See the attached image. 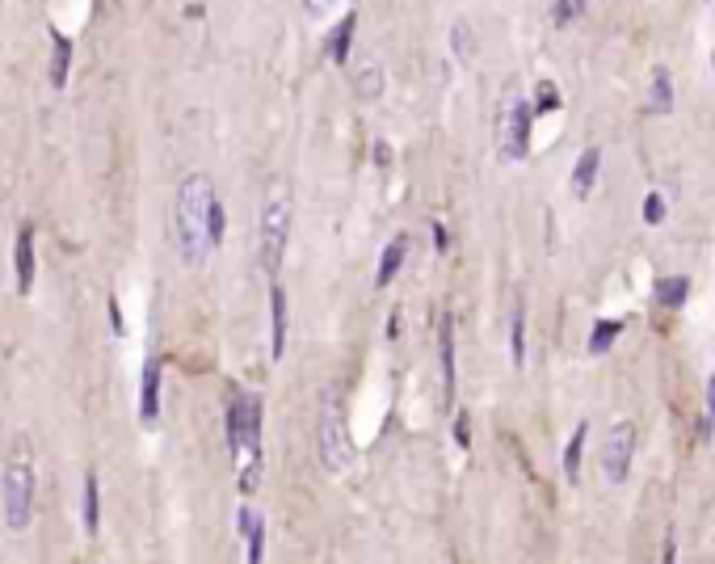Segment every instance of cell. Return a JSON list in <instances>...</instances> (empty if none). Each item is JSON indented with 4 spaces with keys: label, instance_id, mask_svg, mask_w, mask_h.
<instances>
[{
    "label": "cell",
    "instance_id": "obj_1",
    "mask_svg": "<svg viewBox=\"0 0 715 564\" xmlns=\"http://www.w3.org/2000/svg\"><path fill=\"white\" fill-rule=\"evenodd\" d=\"M215 181L207 173H190L177 186V207H173V236H177V253L186 266H202L215 253V232H211V215H215Z\"/></svg>",
    "mask_w": 715,
    "mask_h": 564
},
{
    "label": "cell",
    "instance_id": "obj_2",
    "mask_svg": "<svg viewBox=\"0 0 715 564\" xmlns=\"http://www.w3.org/2000/svg\"><path fill=\"white\" fill-rule=\"evenodd\" d=\"M228 451L244 493L261 485V396L236 392L228 405Z\"/></svg>",
    "mask_w": 715,
    "mask_h": 564
},
{
    "label": "cell",
    "instance_id": "obj_3",
    "mask_svg": "<svg viewBox=\"0 0 715 564\" xmlns=\"http://www.w3.org/2000/svg\"><path fill=\"white\" fill-rule=\"evenodd\" d=\"M291 190L274 181L265 190V203H261V274H274L282 270V257H286V240H291Z\"/></svg>",
    "mask_w": 715,
    "mask_h": 564
},
{
    "label": "cell",
    "instance_id": "obj_4",
    "mask_svg": "<svg viewBox=\"0 0 715 564\" xmlns=\"http://www.w3.org/2000/svg\"><path fill=\"white\" fill-rule=\"evenodd\" d=\"M26 438H17V451L5 463V476H0V493H5V527L9 531H26L34 522V463L30 451L22 447Z\"/></svg>",
    "mask_w": 715,
    "mask_h": 564
},
{
    "label": "cell",
    "instance_id": "obj_5",
    "mask_svg": "<svg viewBox=\"0 0 715 564\" xmlns=\"http://www.w3.org/2000/svg\"><path fill=\"white\" fill-rule=\"evenodd\" d=\"M320 463L324 472H345L354 463V442H350V430H345V417L333 392L324 396V409H320Z\"/></svg>",
    "mask_w": 715,
    "mask_h": 564
},
{
    "label": "cell",
    "instance_id": "obj_6",
    "mask_svg": "<svg viewBox=\"0 0 715 564\" xmlns=\"http://www.w3.org/2000/svg\"><path fill=\"white\" fill-rule=\"evenodd\" d=\"M636 426L631 421H619V426H610L606 442H602V476L610 485H623L631 476V459H636Z\"/></svg>",
    "mask_w": 715,
    "mask_h": 564
},
{
    "label": "cell",
    "instance_id": "obj_7",
    "mask_svg": "<svg viewBox=\"0 0 715 564\" xmlns=\"http://www.w3.org/2000/svg\"><path fill=\"white\" fill-rule=\"evenodd\" d=\"M530 114H535V106L522 102V97H509L505 131H501V156L505 160H526L530 156Z\"/></svg>",
    "mask_w": 715,
    "mask_h": 564
},
{
    "label": "cell",
    "instance_id": "obj_8",
    "mask_svg": "<svg viewBox=\"0 0 715 564\" xmlns=\"http://www.w3.org/2000/svg\"><path fill=\"white\" fill-rule=\"evenodd\" d=\"M438 367H442V400L455 405V316L446 312L438 325Z\"/></svg>",
    "mask_w": 715,
    "mask_h": 564
},
{
    "label": "cell",
    "instance_id": "obj_9",
    "mask_svg": "<svg viewBox=\"0 0 715 564\" xmlns=\"http://www.w3.org/2000/svg\"><path fill=\"white\" fill-rule=\"evenodd\" d=\"M34 270H38V261H34V228L26 224L22 232H17V245H13V287H17V295H30L34 291Z\"/></svg>",
    "mask_w": 715,
    "mask_h": 564
},
{
    "label": "cell",
    "instance_id": "obj_10",
    "mask_svg": "<svg viewBox=\"0 0 715 564\" xmlns=\"http://www.w3.org/2000/svg\"><path fill=\"white\" fill-rule=\"evenodd\" d=\"M160 358H148L143 362V375H139V421L143 426H156L160 417Z\"/></svg>",
    "mask_w": 715,
    "mask_h": 564
},
{
    "label": "cell",
    "instance_id": "obj_11",
    "mask_svg": "<svg viewBox=\"0 0 715 564\" xmlns=\"http://www.w3.org/2000/svg\"><path fill=\"white\" fill-rule=\"evenodd\" d=\"M236 531L244 535V543H249V564H261L265 560V518L249 506L236 510Z\"/></svg>",
    "mask_w": 715,
    "mask_h": 564
},
{
    "label": "cell",
    "instance_id": "obj_12",
    "mask_svg": "<svg viewBox=\"0 0 715 564\" xmlns=\"http://www.w3.org/2000/svg\"><path fill=\"white\" fill-rule=\"evenodd\" d=\"M286 350V291L270 282V358L278 362Z\"/></svg>",
    "mask_w": 715,
    "mask_h": 564
},
{
    "label": "cell",
    "instance_id": "obj_13",
    "mask_svg": "<svg viewBox=\"0 0 715 564\" xmlns=\"http://www.w3.org/2000/svg\"><path fill=\"white\" fill-rule=\"evenodd\" d=\"M598 169H602V148H585L581 160L572 165V194H577V198H589V194H594Z\"/></svg>",
    "mask_w": 715,
    "mask_h": 564
},
{
    "label": "cell",
    "instance_id": "obj_14",
    "mask_svg": "<svg viewBox=\"0 0 715 564\" xmlns=\"http://www.w3.org/2000/svg\"><path fill=\"white\" fill-rule=\"evenodd\" d=\"M644 110L648 114H669L673 110V76L669 68H652V85L644 97Z\"/></svg>",
    "mask_w": 715,
    "mask_h": 564
},
{
    "label": "cell",
    "instance_id": "obj_15",
    "mask_svg": "<svg viewBox=\"0 0 715 564\" xmlns=\"http://www.w3.org/2000/svg\"><path fill=\"white\" fill-rule=\"evenodd\" d=\"M68 68H72V38L51 30V85L55 89L68 85Z\"/></svg>",
    "mask_w": 715,
    "mask_h": 564
},
{
    "label": "cell",
    "instance_id": "obj_16",
    "mask_svg": "<svg viewBox=\"0 0 715 564\" xmlns=\"http://www.w3.org/2000/svg\"><path fill=\"white\" fill-rule=\"evenodd\" d=\"M80 527L93 539L101 531V497H97V472L85 476V501H80Z\"/></svg>",
    "mask_w": 715,
    "mask_h": 564
},
{
    "label": "cell",
    "instance_id": "obj_17",
    "mask_svg": "<svg viewBox=\"0 0 715 564\" xmlns=\"http://www.w3.org/2000/svg\"><path fill=\"white\" fill-rule=\"evenodd\" d=\"M585 438H589V421H577V430H572L568 447H564V480H568V485H577V476H581V451H585Z\"/></svg>",
    "mask_w": 715,
    "mask_h": 564
},
{
    "label": "cell",
    "instance_id": "obj_18",
    "mask_svg": "<svg viewBox=\"0 0 715 564\" xmlns=\"http://www.w3.org/2000/svg\"><path fill=\"white\" fill-rule=\"evenodd\" d=\"M404 257H408V236H396L392 245L383 249V261H379V274H375V287H387L396 274H400V266H404Z\"/></svg>",
    "mask_w": 715,
    "mask_h": 564
},
{
    "label": "cell",
    "instance_id": "obj_19",
    "mask_svg": "<svg viewBox=\"0 0 715 564\" xmlns=\"http://www.w3.org/2000/svg\"><path fill=\"white\" fill-rule=\"evenodd\" d=\"M354 26H358V13H345V17H341V26H337V30H333V38H329V59H333L337 68H345V59H350Z\"/></svg>",
    "mask_w": 715,
    "mask_h": 564
},
{
    "label": "cell",
    "instance_id": "obj_20",
    "mask_svg": "<svg viewBox=\"0 0 715 564\" xmlns=\"http://www.w3.org/2000/svg\"><path fill=\"white\" fill-rule=\"evenodd\" d=\"M350 76H354V93L362 97V102H375V97L383 93V68L379 64H362Z\"/></svg>",
    "mask_w": 715,
    "mask_h": 564
},
{
    "label": "cell",
    "instance_id": "obj_21",
    "mask_svg": "<svg viewBox=\"0 0 715 564\" xmlns=\"http://www.w3.org/2000/svg\"><path fill=\"white\" fill-rule=\"evenodd\" d=\"M509 354H514V367H526V308H522V299L514 304V325H509Z\"/></svg>",
    "mask_w": 715,
    "mask_h": 564
},
{
    "label": "cell",
    "instance_id": "obj_22",
    "mask_svg": "<svg viewBox=\"0 0 715 564\" xmlns=\"http://www.w3.org/2000/svg\"><path fill=\"white\" fill-rule=\"evenodd\" d=\"M652 295H657V304H661V308H682V304H686V295H690V282H686V278H661Z\"/></svg>",
    "mask_w": 715,
    "mask_h": 564
},
{
    "label": "cell",
    "instance_id": "obj_23",
    "mask_svg": "<svg viewBox=\"0 0 715 564\" xmlns=\"http://www.w3.org/2000/svg\"><path fill=\"white\" fill-rule=\"evenodd\" d=\"M619 333H623V320H598L594 333H589V354H606Z\"/></svg>",
    "mask_w": 715,
    "mask_h": 564
},
{
    "label": "cell",
    "instance_id": "obj_24",
    "mask_svg": "<svg viewBox=\"0 0 715 564\" xmlns=\"http://www.w3.org/2000/svg\"><path fill=\"white\" fill-rule=\"evenodd\" d=\"M451 47H455L459 59H472V26L455 22V26H451Z\"/></svg>",
    "mask_w": 715,
    "mask_h": 564
},
{
    "label": "cell",
    "instance_id": "obj_25",
    "mask_svg": "<svg viewBox=\"0 0 715 564\" xmlns=\"http://www.w3.org/2000/svg\"><path fill=\"white\" fill-rule=\"evenodd\" d=\"M535 110H543V114L560 110V93H556V85H551V80H543V85L535 89Z\"/></svg>",
    "mask_w": 715,
    "mask_h": 564
},
{
    "label": "cell",
    "instance_id": "obj_26",
    "mask_svg": "<svg viewBox=\"0 0 715 564\" xmlns=\"http://www.w3.org/2000/svg\"><path fill=\"white\" fill-rule=\"evenodd\" d=\"M665 219V198L661 194H648L644 198V224H661Z\"/></svg>",
    "mask_w": 715,
    "mask_h": 564
},
{
    "label": "cell",
    "instance_id": "obj_27",
    "mask_svg": "<svg viewBox=\"0 0 715 564\" xmlns=\"http://www.w3.org/2000/svg\"><path fill=\"white\" fill-rule=\"evenodd\" d=\"M333 5H337V0H303V13H308V17H329Z\"/></svg>",
    "mask_w": 715,
    "mask_h": 564
},
{
    "label": "cell",
    "instance_id": "obj_28",
    "mask_svg": "<svg viewBox=\"0 0 715 564\" xmlns=\"http://www.w3.org/2000/svg\"><path fill=\"white\" fill-rule=\"evenodd\" d=\"M707 430H715V371L707 379Z\"/></svg>",
    "mask_w": 715,
    "mask_h": 564
},
{
    "label": "cell",
    "instance_id": "obj_29",
    "mask_svg": "<svg viewBox=\"0 0 715 564\" xmlns=\"http://www.w3.org/2000/svg\"><path fill=\"white\" fill-rule=\"evenodd\" d=\"M446 245H451V236H446V228H442V224H434V249H438V253H446Z\"/></svg>",
    "mask_w": 715,
    "mask_h": 564
},
{
    "label": "cell",
    "instance_id": "obj_30",
    "mask_svg": "<svg viewBox=\"0 0 715 564\" xmlns=\"http://www.w3.org/2000/svg\"><path fill=\"white\" fill-rule=\"evenodd\" d=\"M455 438H459V447H472V442H467V417L455 421Z\"/></svg>",
    "mask_w": 715,
    "mask_h": 564
},
{
    "label": "cell",
    "instance_id": "obj_31",
    "mask_svg": "<svg viewBox=\"0 0 715 564\" xmlns=\"http://www.w3.org/2000/svg\"><path fill=\"white\" fill-rule=\"evenodd\" d=\"M371 156H375V160H379V165H383V160H387V156H392V152H387V144H375V152H371Z\"/></svg>",
    "mask_w": 715,
    "mask_h": 564
}]
</instances>
